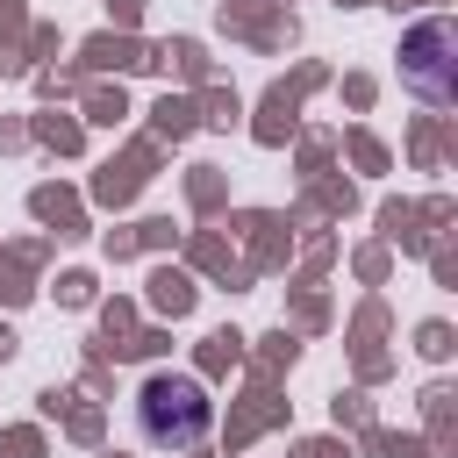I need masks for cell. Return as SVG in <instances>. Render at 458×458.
I'll return each mask as SVG.
<instances>
[{
  "label": "cell",
  "instance_id": "6da1fadb",
  "mask_svg": "<svg viewBox=\"0 0 458 458\" xmlns=\"http://www.w3.org/2000/svg\"><path fill=\"white\" fill-rule=\"evenodd\" d=\"M136 429H143V444H157V451H186V444H200V437L215 429V401L200 394V379L157 372V379H143V394H136Z\"/></svg>",
  "mask_w": 458,
  "mask_h": 458
}]
</instances>
